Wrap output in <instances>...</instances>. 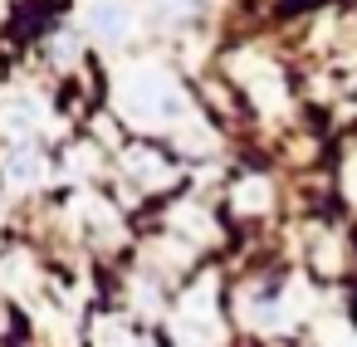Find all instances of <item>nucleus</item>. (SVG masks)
<instances>
[{
  "label": "nucleus",
  "mask_w": 357,
  "mask_h": 347,
  "mask_svg": "<svg viewBox=\"0 0 357 347\" xmlns=\"http://www.w3.org/2000/svg\"><path fill=\"white\" fill-rule=\"evenodd\" d=\"M123 113L132 123H142V128H162V123H176L186 113V98H181V88L167 74L142 69V74H132L123 84Z\"/></svg>",
  "instance_id": "1"
},
{
  "label": "nucleus",
  "mask_w": 357,
  "mask_h": 347,
  "mask_svg": "<svg viewBox=\"0 0 357 347\" xmlns=\"http://www.w3.org/2000/svg\"><path fill=\"white\" fill-rule=\"evenodd\" d=\"M89 25H93V35L103 45H123L128 40V10H118V6H93L89 10Z\"/></svg>",
  "instance_id": "2"
},
{
  "label": "nucleus",
  "mask_w": 357,
  "mask_h": 347,
  "mask_svg": "<svg viewBox=\"0 0 357 347\" xmlns=\"http://www.w3.org/2000/svg\"><path fill=\"white\" fill-rule=\"evenodd\" d=\"M128 171H132L137 181H162V176H167V162H162L157 152H142V147H137V152H128Z\"/></svg>",
  "instance_id": "3"
},
{
  "label": "nucleus",
  "mask_w": 357,
  "mask_h": 347,
  "mask_svg": "<svg viewBox=\"0 0 357 347\" xmlns=\"http://www.w3.org/2000/svg\"><path fill=\"white\" fill-rule=\"evenodd\" d=\"M235 206H240V210H250V215H255V210H264V206H269V181H259V176L240 181V186H235Z\"/></svg>",
  "instance_id": "4"
},
{
  "label": "nucleus",
  "mask_w": 357,
  "mask_h": 347,
  "mask_svg": "<svg viewBox=\"0 0 357 347\" xmlns=\"http://www.w3.org/2000/svg\"><path fill=\"white\" fill-rule=\"evenodd\" d=\"M347 191H352V196H357V162H352V167H347Z\"/></svg>",
  "instance_id": "5"
}]
</instances>
